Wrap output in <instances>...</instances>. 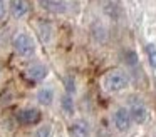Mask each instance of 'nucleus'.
<instances>
[{
  "mask_svg": "<svg viewBox=\"0 0 156 137\" xmlns=\"http://www.w3.org/2000/svg\"><path fill=\"white\" fill-rule=\"evenodd\" d=\"M12 47H14L15 53L19 57H24V59H30L35 55L37 52V45H35V40L32 39V35H29L27 32H19L14 35L12 39Z\"/></svg>",
  "mask_w": 156,
  "mask_h": 137,
  "instance_id": "obj_1",
  "label": "nucleus"
},
{
  "mask_svg": "<svg viewBox=\"0 0 156 137\" xmlns=\"http://www.w3.org/2000/svg\"><path fill=\"white\" fill-rule=\"evenodd\" d=\"M102 85L108 92L111 94H118L121 90H124L126 87L129 85V75L121 69H114L109 70L104 75V80H102Z\"/></svg>",
  "mask_w": 156,
  "mask_h": 137,
  "instance_id": "obj_2",
  "label": "nucleus"
},
{
  "mask_svg": "<svg viewBox=\"0 0 156 137\" xmlns=\"http://www.w3.org/2000/svg\"><path fill=\"white\" fill-rule=\"evenodd\" d=\"M15 120L19 125H35L42 120V112L37 107H25L15 114Z\"/></svg>",
  "mask_w": 156,
  "mask_h": 137,
  "instance_id": "obj_3",
  "label": "nucleus"
},
{
  "mask_svg": "<svg viewBox=\"0 0 156 137\" xmlns=\"http://www.w3.org/2000/svg\"><path fill=\"white\" fill-rule=\"evenodd\" d=\"M112 125L119 130V132H126L129 130V127L133 125V119L131 114L126 107H118V109L112 112Z\"/></svg>",
  "mask_w": 156,
  "mask_h": 137,
  "instance_id": "obj_4",
  "label": "nucleus"
},
{
  "mask_svg": "<svg viewBox=\"0 0 156 137\" xmlns=\"http://www.w3.org/2000/svg\"><path fill=\"white\" fill-rule=\"evenodd\" d=\"M47 74H49V69L42 62H32L30 65L25 69V77L34 84L42 82V80L47 77Z\"/></svg>",
  "mask_w": 156,
  "mask_h": 137,
  "instance_id": "obj_5",
  "label": "nucleus"
},
{
  "mask_svg": "<svg viewBox=\"0 0 156 137\" xmlns=\"http://www.w3.org/2000/svg\"><path fill=\"white\" fill-rule=\"evenodd\" d=\"M129 114H131V119L134 124H144L148 120V109L144 107V104L139 102V100H133L131 105L128 107Z\"/></svg>",
  "mask_w": 156,
  "mask_h": 137,
  "instance_id": "obj_6",
  "label": "nucleus"
},
{
  "mask_svg": "<svg viewBox=\"0 0 156 137\" xmlns=\"http://www.w3.org/2000/svg\"><path fill=\"white\" fill-rule=\"evenodd\" d=\"M69 135L71 137H89L91 135V125L86 119H76L69 125Z\"/></svg>",
  "mask_w": 156,
  "mask_h": 137,
  "instance_id": "obj_7",
  "label": "nucleus"
},
{
  "mask_svg": "<svg viewBox=\"0 0 156 137\" xmlns=\"http://www.w3.org/2000/svg\"><path fill=\"white\" fill-rule=\"evenodd\" d=\"M9 10H10L12 17L17 20L24 19L29 15L30 12V5H29V0H10L9 3Z\"/></svg>",
  "mask_w": 156,
  "mask_h": 137,
  "instance_id": "obj_8",
  "label": "nucleus"
},
{
  "mask_svg": "<svg viewBox=\"0 0 156 137\" xmlns=\"http://www.w3.org/2000/svg\"><path fill=\"white\" fill-rule=\"evenodd\" d=\"M35 99H37V102L41 104L42 107H49L54 104V99H55V92L52 87H42V89L37 90V94H35Z\"/></svg>",
  "mask_w": 156,
  "mask_h": 137,
  "instance_id": "obj_9",
  "label": "nucleus"
},
{
  "mask_svg": "<svg viewBox=\"0 0 156 137\" xmlns=\"http://www.w3.org/2000/svg\"><path fill=\"white\" fill-rule=\"evenodd\" d=\"M37 2L42 9L51 13H64L67 10V5L62 0H37Z\"/></svg>",
  "mask_w": 156,
  "mask_h": 137,
  "instance_id": "obj_10",
  "label": "nucleus"
},
{
  "mask_svg": "<svg viewBox=\"0 0 156 137\" xmlns=\"http://www.w3.org/2000/svg\"><path fill=\"white\" fill-rule=\"evenodd\" d=\"M39 29V35H41L42 42L49 43L52 40V35H54V29H52V23L51 22H39L37 25Z\"/></svg>",
  "mask_w": 156,
  "mask_h": 137,
  "instance_id": "obj_11",
  "label": "nucleus"
},
{
  "mask_svg": "<svg viewBox=\"0 0 156 137\" xmlns=\"http://www.w3.org/2000/svg\"><path fill=\"white\" fill-rule=\"evenodd\" d=\"M59 104H61V109L62 112L66 114V115H72L76 110V104H74V99H72V95H69V94H64V95L61 97V100H59Z\"/></svg>",
  "mask_w": 156,
  "mask_h": 137,
  "instance_id": "obj_12",
  "label": "nucleus"
},
{
  "mask_svg": "<svg viewBox=\"0 0 156 137\" xmlns=\"http://www.w3.org/2000/svg\"><path fill=\"white\" fill-rule=\"evenodd\" d=\"M92 37H94L98 42H106L108 40V30L102 23H96L92 27Z\"/></svg>",
  "mask_w": 156,
  "mask_h": 137,
  "instance_id": "obj_13",
  "label": "nucleus"
},
{
  "mask_svg": "<svg viewBox=\"0 0 156 137\" xmlns=\"http://www.w3.org/2000/svg\"><path fill=\"white\" fill-rule=\"evenodd\" d=\"M104 13L108 17H111V19H118V17L121 15V7L116 2H108L104 5Z\"/></svg>",
  "mask_w": 156,
  "mask_h": 137,
  "instance_id": "obj_14",
  "label": "nucleus"
},
{
  "mask_svg": "<svg viewBox=\"0 0 156 137\" xmlns=\"http://www.w3.org/2000/svg\"><path fill=\"white\" fill-rule=\"evenodd\" d=\"M34 137H54V129H52L51 124H44V125L35 129Z\"/></svg>",
  "mask_w": 156,
  "mask_h": 137,
  "instance_id": "obj_15",
  "label": "nucleus"
},
{
  "mask_svg": "<svg viewBox=\"0 0 156 137\" xmlns=\"http://www.w3.org/2000/svg\"><path fill=\"white\" fill-rule=\"evenodd\" d=\"M146 57L151 65V69H156V45L154 43H148L146 45Z\"/></svg>",
  "mask_w": 156,
  "mask_h": 137,
  "instance_id": "obj_16",
  "label": "nucleus"
},
{
  "mask_svg": "<svg viewBox=\"0 0 156 137\" xmlns=\"http://www.w3.org/2000/svg\"><path fill=\"white\" fill-rule=\"evenodd\" d=\"M64 89H66V94H69V95H74L76 94L77 85H76V79L72 75L64 77Z\"/></svg>",
  "mask_w": 156,
  "mask_h": 137,
  "instance_id": "obj_17",
  "label": "nucleus"
},
{
  "mask_svg": "<svg viewBox=\"0 0 156 137\" xmlns=\"http://www.w3.org/2000/svg\"><path fill=\"white\" fill-rule=\"evenodd\" d=\"M124 62L128 63L129 67H134L136 63H138V55H136L134 50H128V52H126V55H124Z\"/></svg>",
  "mask_w": 156,
  "mask_h": 137,
  "instance_id": "obj_18",
  "label": "nucleus"
},
{
  "mask_svg": "<svg viewBox=\"0 0 156 137\" xmlns=\"http://www.w3.org/2000/svg\"><path fill=\"white\" fill-rule=\"evenodd\" d=\"M7 12H9V3H7V0H0V22L5 19Z\"/></svg>",
  "mask_w": 156,
  "mask_h": 137,
  "instance_id": "obj_19",
  "label": "nucleus"
}]
</instances>
